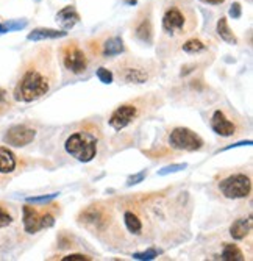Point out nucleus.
I'll use <instances>...</instances> for the list:
<instances>
[{
  "label": "nucleus",
  "mask_w": 253,
  "mask_h": 261,
  "mask_svg": "<svg viewBox=\"0 0 253 261\" xmlns=\"http://www.w3.org/2000/svg\"><path fill=\"white\" fill-rule=\"evenodd\" d=\"M53 80L55 75L52 77V69L30 67L19 80L14 89V99L19 102L38 100L50 91Z\"/></svg>",
  "instance_id": "nucleus-1"
},
{
  "label": "nucleus",
  "mask_w": 253,
  "mask_h": 261,
  "mask_svg": "<svg viewBox=\"0 0 253 261\" xmlns=\"http://www.w3.org/2000/svg\"><path fill=\"white\" fill-rule=\"evenodd\" d=\"M197 27V17L191 7L172 4L163 16V30L172 36H183Z\"/></svg>",
  "instance_id": "nucleus-2"
},
{
  "label": "nucleus",
  "mask_w": 253,
  "mask_h": 261,
  "mask_svg": "<svg viewBox=\"0 0 253 261\" xmlns=\"http://www.w3.org/2000/svg\"><path fill=\"white\" fill-rule=\"evenodd\" d=\"M64 147L69 155L81 163H89L91 160H94V156L97 153L96 139L83 132H78V133H74L69 136L66 139Z\"/></svg>",
  "instance_id": "nucleus-3"
},
{
  "label": "nucleus",
  "mask_w": 253,
  "mask_h": 261,
  "mask_svg": "<svg viewBox=\"0 0 253 261\" xmlns=\"http://www.w3.org/2000/svg\"><path fill=\"white\" fill-rule=\"evenodd\" d=\"M169 146L175 150L197 152L203 147V139L186 127H177L169 135Z\"/></svg>",
  "instance_id": "nucleus-4"
},
{
  "label": "nucleus",
  "mask_w": 253,
  "mask_h": 261,
  "mask_svg": "<svg viewBox=\"0 0 253 261\" xmlns=\"http://www.w3.org/2000/svg\"><path fill=\"white\" fill-rule=\"evenodd\" d=\"M219 189L227 199H244L251 191V181L244 174H235L223 178L219 183Z\"/></svg>",
  "instance_id": "nucleus-5"
},
{
  "label": "nucleus",
  "mask_w": 253,
  "mask_h": 261,
  "mask_svg": "<svg viewBox=\"0 0 253 261\" xmlns=\"http://www.w3.org/2000/svg\"><path fill=\"white\" fill-rule=\"evenodd\" d=\"M61 60L64 67L72 74H83L88 67V57L77 42H67L61 50Z\"/></svg>",
  "instance_id": "nucleus-6"
},
{
  "label": "nucleus",
  "mask_w": 253,
  "mask_h": 261,
  "mask_svg": "<svg viewBox=\"0 0 253 261\" xmlns=\"http://www.w3.org/2000/svg\"><path fill=\"white\" fill-rule=\"evenodd\" d=\"M136 116H137V107L134 103H124L113 111L108 122L114 130L121 132L136 119Z\"/></svg>",
  "instance_id": "nucleus-7"
},
{
  "label": "nucleus",
  "mask_w": 253,
  "mask_h": 261,
  "mask_svg": "<svg viewBox=\"0 0 253 261\" xmlns=\"http://www.w3.org/2000/svg\"><path fill=\"white\" fill-rule=\"evenodd\" d=\"M118 75L121 80H124L125 83H136V85H141L146 83L150 77L149 70L141 66L139 63H125L122 66L118 67Z\"/></svg>",
  "instance_id": "nucleus-8"
},
{
  "label": "nucleus",
  "mask_w": 253,
  "mask_h": 261,
  "mask_svg": "<svg viewBox=\"0 0 253 261\" xmlns=\"http://www.w3.org/2000/svg\"><path fill=\"white\" fill-rule=\"evenodd\" d=\"M35 138H36V130H33L27 125H16L7 132L4 141L13 147H24V146L30 144Z\"/></svg>",
  "instance_id": "nucleus-9"
},
{
  "label": "nucleus",
  "mask_w": 253,
  "mask_h": 261,
  "mask_svg": "<svg viewBox=\"0 0 253 261\" xmlns=\"http://www.w3.org/2000/svg\"><path fill=\"white\" fill-rule=\"evenodd\" d=\"M211 128L214 130V133H217L220 136H225V138L233 136L236 133V130H238L236 124L230 121L227 117V114L223 111H220V110L214 111V114L211 117Z\"/></svg>",
  "instance_id": "nucleus-10"
},
{
  "label": "nucleus",
  "mask_w": 253,
  "mask_h": 261,
  "mask_svg": "<svg viewBox=\"0 0 253 261\" xmlns=\"http://www.w3.org/2000/svg\"><path fill=\"white\" fill-rule=\"evenodd\" d=\"M22 215H24L22 222H24V228H25L27 233L33 234V233H38L39 230H42V227H41V215L33 206L24 205V208H22Z\"/></svg>",
  "instance_id": "nucleus-11"
},
{
  "label": "nucleus",
  "mask_w": 253,
  "mask_h": 261,
  "mask_svg": "<svg viewBox=\"0 0 253 261\" xmlns=\"http://www.w3.org/2000/svg\"><path fill=\"white\" fill-rule=\"evenodd\" d=\"M251 225H253L251 216L239 218V219H236V221L232 224V227H230V234H232V238H233V240L241 241V240H244L245 236L251 231Z\"/></svg>",
  "instance_id": "nucleus-12"
},
{
  "label": "nucleus",
  "mask_w": 253,
  "mask_h": 261,
  "mask_svg": "<svg viewBox=\"0 0 253 261\" xmlns=\"http://www.w3.org/2000/svg\"><path fill=\"white\" fill-rule=\"evenodd\" d=\"M67 32L64 30H55V29H35L33 32L29 33L27 39L29 41H44V39H57V38H64Z\"/></svg>",
  "instance_id": "nucleus-13"
},
{
  "label": "nucleus",
  "mask_w": 253,
  "mask_h": 261,
  "mask_svg": "<svg viewBox=\"0 0 253 261\" xmlns=\"http://www.w3.org/2000/svg\"><path fill=\"white\" fill-rule=\"evenodd\" d=\"M78 19H80V16H78V13L75 11L74 7H66L61 11H58V14H57V20L61 23L64 29H72L78 22Z\"/></svg>",
  "instance_id": "nucleus-14"
},
{
  "label": "nucleus",
  "mask_w": 253,
  "mask_h": 261,
  "mask_svg": "<svg viewBox=\"0 0 253 261\" xmlns=\"http://www.w3.org/2000/svg\"><path fill=\"white\" fill-rule=\"evenodd\" d=\"M124 50H125L124 41H122L119 36H113V38L106 39V41L103 42V47H102V54H103L105 57L121 55Z\"/></svg>",
  "instance_id": "nucleus-15"
},
{
  "label": "nucleus",
  "mask_w": 253,
  "mask_h": 261,
  "mask_svg": "<svg viewBox=\"0 0 253 261\" xmlns=\"http://www.w3.org/2000/svg\"><path fill=\"white\" fill-rule=\"evenodd\" d=\"M16 169V158L11 150L7 147H0V172L10 174Z\"/></svg>",
  "instance_id": "nucleus-16"
},
{
  "label": "nucleus",
  "mask_w": 253,
  "mask_h": 261,
  "mask_svg": "<svg viewBox=\"0 0 253 261\" xmlns=\"http://www.w3.org/2000/svg\"><path fill=\"white\" fill-rule=\"evenodd\" d=\"M124 224L127 230L133 234H139L143 231V221L137 218L133 211H125L124 215Z\"/></svg>",
  "instance_id": "nucleus-17"
},
{
  "label": "nucleus",
  "mask_w": 253,
  "mask_h": 261,
  "mask_svg": "<svg viewBox=\"0 0 253 261\" xmlns=\"http://www.w3.org/2000/svg\"><path fill=\"white\" fill-rule=\"evenodd\" d=\"M136 38L141 39L144 42H152V36H153V29H152V22L150 19H144L141 20L139 25L136 27V32H134Z\"/></svg>",
  "instance_id": "nucleus-18"
},
{
  "label": "nucleus",
  "mask_w": 253,
  "mask_h": 261,
  "mask_svg": "<svg viewBox=\"0 0 253 261\" xmlns=\"http://www.w3.org/2000/svg\"><path fill=\"white\" fill-rule=\"evenodd\" d=\"M217 33H219V36H220L225 42H228V44H236V42H238L236 36L233 35V32L230 30V27H228L227 17H220V19H219V22H217Z\"/></svg>",
  "instance_id": "nucleus-19"
},
{
  "label": "nucleus",
  "mask_w": 253,
  "mask_h": 261,
  "mask_svg": "<svg viewBox=\"0 0 253 261\" xmlns=\"http://www.w3.org/2000/svg\"><path fill=\"white\" fill-rule=\"evenodd\" d=\"M220 259H223V261H242L244 253L235 244H225L222 255H220Z\"/></svg>",
  "instance_id": "nucleus-20"
},
{
  "label": "nucleus",
  "mask_w": 253,
  "mask_h": 261,
  "mask_svg": "<svg viewBox=\"0 0 253 261\" xmlns=\"http://www.w3.org/2000/svg\"><path fill=\"white\" fill-rule=\"evenodd\" d=\"M206 49L205 42H202L200 39H188L186 42H183V50H185L186 54H200Z\"/></svg>",
  "instance_id": "nucleus-21"
},
{
  "label": "nucleus",
  "mask_w": 253,
  "mask_h": 261,
  "mask_svg": "<svg viewBox=\"0 0 253 261\" xmlns=\"http://www.w3.org/2000/svg\"><path fill=\"white\" fill-rule=\"evenodd\" d=\"M27 25L25 20H17V22H8V23H2L0 25V33H7V32H14V30H20Z\"/></svg>",
  "instance_id": "nucleus-22"
},
{
  "label": "nucleus",
  "mask_w": 253,
  "mask_h": 261,
  "mask_svg": "<svg viewBox=\"0 0 253 261\" xmlns=\"http://www.w3.org/2000/svg\"><path fill=\"white\" fill-rule=\"evenodd\" d=\"M159 253H161V250H158V249H149V250H144V252L133 253V258L134 259H155Z\"/></svg>",
  "instance_id": "nucleus-23"
},
{
  "label": "nucleus",
  "mask_w": 253,
  "mask_h": 261,
  "mask_svg": "<svg viewBox=\"0 0 253 261\" xmlns=\"http://www.w3.org/2000/svg\"><path fill=\"white\" fill-rule=\"evenodd\" d=\"M96 75H97V79H99L102 83H105V85L113 83V72H111L109 69H106V67H99V69H97V72H96Z\"/></svg>",
  "instance_id": "nucleus-24"
},
{
  "label": "nucleus",
  "mask_w": 253,
  "mask_h": 261,
  "mask_svg": "<svg viewBox=\"0 0 253 261\" xmlns=\"http://www.w3.org/2000/svg\"><path fill=\"white\" fill-rule=\"evenodd\" d=\"M188 168V164L186 163H183V164H171V166H166L164 169H161L158 172V175H167V174H174V172H180L183 169H186Z\"/></svg>",
  "instance_id": "nucleus-25"
},
{
  "label": "nucleus",
  "mask_w": 253,
  "mask_h": 261,
  "mask_svg": "<svg viewBox=\"0 0 253 261\" xmlns=\"http://www.w3.org/2000/svg\"><path fill=\"white\" fill-rule=\"evenodd\" d=\"M13 222V218L10 213L4 208V206H0V228H4L7 225H10Z\"/></svg>",
  "instance_id": "nucleus-26"
},
{
  "label": "nucleus",
  "mask_w": 253,
  "mask_h": 261,
  "mask_svg": "<svg viewBox=\"0 0 253 261\" xmlns=\"http://www.w3.org/2000/svg\"><path fill=\"white\" fill-rule=\"evenodd\" d=\"M55 197H58V193L49 194V196H39V197H29L27 202L29 203H47L50 200H53Z\"/></svg>",
  "instance_id": "nucleus-27"
},
{
  "label": "nucleus",
  "mask_w": 253,
  "mask_h": 261,
  "mask_svg": "<svg viewBox=\"0 0 253 261\" xmlns=\"http://www.w3.org/2000/svg\"><path fill=\"white\" fill-rule=\"evenodd\" d=\"M53 224H55V219H53V216L52 215H41V227L42 228H50V227H53Z\"/></svg>",
  "instance_id": "nucleus-28"
},
{
  "label": "nucleus",
  "mask_w": 253,
  "mask_h": 261,
  "mask_svg": "<svg viewBox=\"0 0 253 261\" xmlns=\"http://www.w3.org/2000/svg\"><path fill=\"white\" fill-rule=\"evenodd\" d=\"M146 175H147V172H146V171H141L139 174H134V175L128 177V180H127V186H131V185H136V183L143 181Z\"/></svg>",
  "instance_id": "nucleus-29"
},
{
  "label": "nucleus",
  "mask_w": 253,
  "mask_h": 261,
  "mask_svg": "<svg viewBox=\"0 0 253 261\" xmlns=\"http://www.w3.org/2000/svg\"><path fill=\"white\" fill-rule=\"evenodd\" d=\"M91 258L88 255H81V253H71L67 256H63V261H89Z\"/></svg>",
  "instance_id": "nucleus-30"
},
{
  "label": "nucleus",
  "mask_w": 253,
  "mask_h": 261,
  "mask_svg": "<svg viewBox=\"0 0 253 261\" xmlns=\"http://www.w3.org/2000/svg\"><path fill=\"white\" fill-rule=\"evenodd\" d=\"M241 14H242L241 4L235 2V4L232 5V8H230V16H232L233 19H239V17H241Z\"/></svg>",
  "instance_id": "nucleus-31"
},
{
  "label": "nucleus",
  "mask_w": 253,
  "mask_h": 261,
  "mask_svg": "<svg viewBox=\"0 0 253 261\" xmlns=\"http://www.w3.org/2000/svg\"><path fill=\"white\" fill-rule=\"evenodd\" d=\"M203 4H208V5H220V4H223L225 0H202Z\"/></svg>",
  "instance_id": "nucleus-32"
}]
</instances>
